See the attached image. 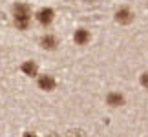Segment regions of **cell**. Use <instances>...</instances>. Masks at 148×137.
<instances>
[{"mask_svg": "<svg viewBox=\"0 0 148 137\" xmlns=\"http://www.w3.org/2000/svg\"><path fill=\"white\" fill-rule=\"evenodd\" d=\"M13 16H15V24L16 27L20 29H26L29 26V20H31V13H29V8L26 4H16L13 8Z\"/></svg>", "mask_w": 148, "mask_h": 137, "instance_id": "obj_1", "label": "cell"}, {"mask_svg": "<svg viewBox=\"0 0 148 137\" xmlns=\"http://www.w3.org/2000/svg\"><path fill=\"white\" fill-rule=\"evenodd\" d=\"M53 18H55V13H53V9H49V8H42L37 13V20L40 22L42 26H49L51 22H53Z\"/></svg>", "mask_w": 148, "mask_h": 137, "instance_id": "obj_2", "label": "cell"}, {"mask_svg": "<svg viewBox=\"0 0 148 137\" xmlns=\"http://www.w3.org/2000/svg\"><path fill=\"white\" fill-rule=\"evenodd\" d=\"M115 20L121 22V24H130V22L134 20V13L128 8H123V9H119L115 13Z\"/></svg>", "mask_w": 148, "mask_h": 137, "instance_id": "obj_3", "label": "cell"}, {"mask_svg": "<svg viewBox=\"0 0 148 137\" xmlns=\"http://www.w3.org/2000/svg\"><path fill=\"white\" fill-rule=\"evenodd\" d=\"M38 88L44 91H51L55 88V79L51 75H40L38 77Z\"/></svg>", "mask_w": 148, "mask_h": 137, "instance_id": "obj_4", "label": "cell"}, {"mask_svg": "<svg viewBox=\"0 0 148 137\" xmlns=\"http://www.w3.org/2000/svg\"><path fill=\"white\" fill-rule=\"evenodd\" d=\"M106 102L110 106H123L124 104V97L121 95V93H117V91H112V93H108V97H106Z\"/></svg>", "mask_w": 148, "mask_h": 137, "instance_id": "obj_5", "label": "cell"}, {"mask_svg": "<svg viewBox=\"0 0 148 137\" xmlns=\"http://www.w3.org/2000/svg\"><path fill=\"white\" fill-rule=\"evenodd\" d=\"M57 44H59V42H57V37L55 35H49V33L40 38V46H42L44 49H55Z\"/></svg>", "mask_w": 148, "mask_h": 137, "instance_id": "obj_6", "label": "cell"}, {"mask_svg": "<svg viewBox=\"0 0 148 137\" xmlns=\"http://www.w3.org/2000/svg\"><path fill=\"white\" fill-rule=\"evenodd\" d=\"M22 71H24V75H27V77H35L38 73V68L33 60H26L24 64H22Z\"/></svg>", "mask_w": 148, "mask_h": 137, "instance_id": "obj_7", "label": "cell"}, {"mask_svg": "<svg viewBox=\"0 0 148 137\" xmlns=\"http://www.w3.org/2000/svg\"><path fill=\"white\" fill-rule=\"evenodd\" d=\"M73 40H75L79 46H84V44L90 40V33L86 29H77L75 35H73Z\"/></svg>", "mask_w": 148, "mask_h": 137, "instance_id": "obj_8", "label": "cell"}, {"mask_svg": "<svg viewBox=\"0 0 148 137\" xmlns=\"http://www.w3.org/2000/svg\"><path fill=\"white\" fill-rule=\"evenodd\" d=\"M141 84H143L145 88H148V73H143V75H141Z\"/></svg>", "mask_w": 148, "mask_h": 137, "instance_id": "obj_9", "label": "cell"}, {"mask_svg": "<svg viewBox=\"0 0 148 137\" xmlns=\"http://www.w3.org/2000/svg\"><path fill=\"white\" fill-rule=\"evenodd\" d=\"M24 137H38V135L33 134V132H27V134H24Z\"/></svg>", "mask_w": 148, "mask_h": 137, "instance_id": "obj_10", "label": "cell"}]
</instances>
